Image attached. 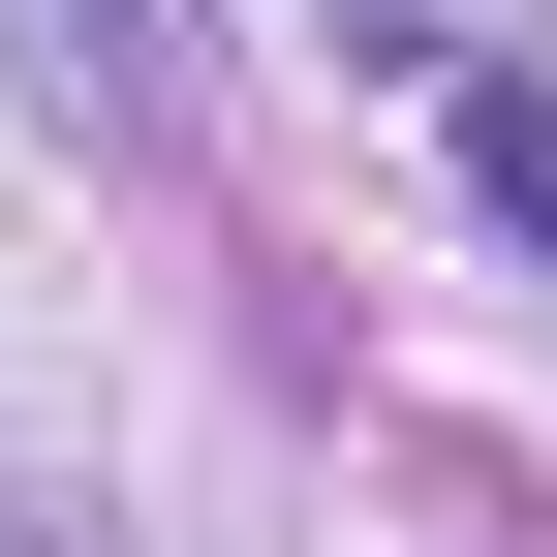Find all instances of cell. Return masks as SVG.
<instances>
[{
	"label": "cell",
	"instance_id": "1",
	"mask_svg": "<svg viewBox=\"0 0 557 557\" xmlns=\"http://www.w3.org/2000/svg\"><path fill=\"white\" fill-rule=\"evenodd\" d=\"M465 186H496V218L557 248V62H465Z\"/></svg>",
	"mask_w": 557,
	"mask_h": 557
}]
</instances>
